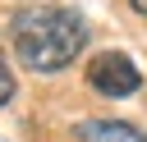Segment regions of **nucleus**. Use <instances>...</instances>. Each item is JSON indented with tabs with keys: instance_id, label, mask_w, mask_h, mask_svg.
I'll return each instance as SVG.
<instances>
[{
	"instance_id": "4",
	"label": "nucleus",
	"mask_w": 147,
	"mask_h": 142,
	"mask_svg": "<svg viewBox=\"0 0 147 142\" xmlns=\"http://www.w3.org/2000/svg\"><path fill=\"white\" fill-rule=\"evenodd\" d=\"M14 92H18V82H14V69H9V60H5V50H0V105H9Z\"/></svg>"
},
{
	"instance_id": "5",
	"label": "nucleus",
	"mask_w": 147,
	"mask_h": 142,
	"mask_svg": "<svg viewBox=\"0 0 147 142\" xmlns=\"http://www.w3.org/2000/svg\"><path fill=\"white\" fill-rule=\"evenodd\" d=\"M129 9H133V14H142V18H147V0H129Z\"/></svg>"
},
{
	"instance_id": "2",
	"label": "nucleus",
	"mask_w": 147,
	"mask_h": 142,
	"mask_svg": "<svg viewBox=\"0 0 147 142\" xmlns=\"http://www.w3.org/2000/svg\"><path fill=\"white\" fill-rule=\"evenodd\" d=\"M87 87L110 96V101H124V96H133L142 87V69L124 50H101V55L87 60Z\"/></svg>"
},
{
	"instance_id": "3",
	"label": "nucleus",
	"mask_w": 147,
	"mask_h": 142,
	"mask_svg": "<svg viewBox=\"0 0 147 142\" xmlns=\"http://www.w3.org/2000/svg\"><path fill=\"white\" fill-rule=\"evenodd\" d=\"M74 137L78 142H147V133L124 119H83L74 128Z\"/></svg>"
},
{
	"instance_id": "1",
	"label": "nucleus",
	"mask_w": 147,
	"mask_h": 142,
	"mask_svg": "<svg viewBox=\"0 0 147 142\" xmlns=\"http://www.w3.org/2000/svg\"><path fill=\"white\" fill-rule=\"evenodd\" d=\"M9 46L28 73H60L87 50V18L69 5H18L9 14Z\"/></svg>"
}]
</instances>
